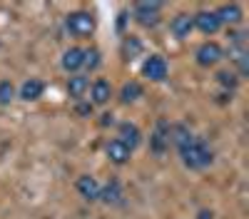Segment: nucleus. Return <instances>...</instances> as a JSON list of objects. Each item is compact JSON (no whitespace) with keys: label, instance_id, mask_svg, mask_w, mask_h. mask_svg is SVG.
Masks as SVG:
<instances>
[{"label":"nucleus","instance_id":"obj_19","mask_svg":"<svg viewBox=\"0 0 249 219\" xmlns=\"http://www.w3.org/2000/svg\"><path fill=\"white\" fill-rule=\"evenodd\" d=\"M100 63H102V55L97 48H82V67L92 72L100 67Z\"/></svg>","mask_w":249,"mask_h":219},{"label":"nucleus","instance_id":"obj_23","mask_svg":"<svg viewBox=\"0 0 249 219\" xmlns=\"http://www.w3.org/2000/svg\"><path fill=\"white\" fill-rule=\"evenodd\" d=\"M75 110H77V115H80V117H90V115H92V110H95V105H92V102H82V100H80Z\"/></svg>","mask_w":249,"mask_h":219},{"label":"nucleus","instance_id":"obj_1","mask_svg":"<svg viewBox=\"0 0 249 219\" xmlns=\"http://www.w3.org/2000/svg\"><path fill=\"white\" fill-rule=\"evenodd\" d=\"M177 152H179L182 165H184L187 169H204V167H210L212 159H214L212 147L207 145L202 137H197V135L187 137L184 142L177 147Z\"/></svg>","mask_w":249,"mask_h":219},{"label":"nucleus","instance_id":"obj_2","mask_svg":"<svg viewBox=\"0 0 249 219\" xmlns=\"http://www.w3.org/2000/svg\"><path fill=\"white\" fill-rule=\"evenodd\" d=\"M65 28L72 37H90L97 28V20L88 10H75V13H70L65 17Z\"/></svg>","mask_w":249,"mask_h":219},{"label":"nucleus","instance_id":"obj_16","mask_svg":"<svg viewBox=\"0 0 249 219\" xmlns=\"http://www.w3.org/2000/svg\"><path fill=\"white\" fill-rule=\"evenodd\" d=\"M88 90H90V80L85 77V75H72L70 80H68V95L75 100V102H80L82 97L88 95Z\"/></svg>","mask_w":249,"mask_h":219},{"label":"nucleus","instance_id":"obj_20","mask_svg":"<svg viewBox=\"0 0 249 219\" xmlns=\"http://www.w3.org/2000/svg\"><path fill=\"white\" fill-rule=\"evenodd\" d=\"M140 52H142L140 37H135V35H127V37H124V43H122V57H124V60H135Z\"/></svg>","mask_w":249,"mask_h":219},{"label":"nucleus","instance_id":"obj_24","mask_svg":"<svg viewBox=\"0 0 249 219\" xmlns=\"http://www.w3.org/2000/svg\"><path fill=\"white\" fill-rule=\"evenodd\" d=\"M197 219H214V212H210V209H202V212L197 214Z\"/></svg>","mask_w":249,"mask_h":219},{"label":"nucleus","instance_id":"obj_6","mask_svg":"<svg viewBox=\"0 0 249 219\" xmlns=\"http://www.w3.org/2000/svg\"><path fill=\"white\" fill-rule=\"evenodd\" d=\"M167 72H170V67H167V60H164L162 55H150L142 63V75L147 80H152V83H162V80H167Z\"/></svg>","mask_w":249,"mask_h":219},{"label":"nucleus","instance_id":"obj_8","mask_svg":"<svg viewBox=\"0 0 249 219\" xmlns=\"http://www.w3.org/2000/svg\"><path fill=\"white\" fill-rule=\"evenodd\" d=\"M117 139L132 152V150H137V147L142 145V132H140V127H137L135 122H120V127H117Z\"/></svg>","mask_w":249,"mask_h":219},{"label":"nucleus","instance_id":"obj_14","mask_svg":"<svg viewBox=\"0 0 249 219\" xmlns=\"http://www.w3.org/2000/svg\"><path fill=\"white\" fill-rule=\"evenodd\" d=\"M60 65H62V70H65V72L77 75L82 70V48H68L65 52H62Z\"/></svg>","mask_w":249,"mask_h":219},{"label":"nucleus","instance_id":"obj_5","mask_svg":"<svg viewBox=\"0 0 249 219\" xmlns=\"http://www.w3.org/2000/svg\"><path fill=\"white\" fill-rule=\"evenodd\" d=\"M170 122L167 119H157V125H155V130H152V135H150V150L155 152V154H164L172 145H170Z\"/></svg>","mask_w":249,"mask_h":219},{"label":"nucleus","instance_id":"obj_13","mask_svg":"<svg viewBox=\"0 0 249 219\" xmlns=\"http://www.w3.org/2000/svg\"><path fill=\"white\" fill-rule=\"evenodd\" d=\"M88 92H90V97H92V100H90L92 105H107L110 97H112V85L107 83V80L100 77V80H95V83L90 85Z\"/></svg>","mask_w":249,"mask_h":219},{"label":"nucleus","instance_id":"obj_11","mask_svg":"<svg viewBox=\"0 0 249 219\" xmlns=\"http://www.w3.org/2000/svg\"><path fill=\"white\" fill-rule=\"evenodd\" d=\"M43 92H45V83H43V80L30 77V80H25V83L20 85L18 97H20V100H25V102H35V100L43 97Z\"/></svg>","mask_w":249,"mask_h":219},{"label":"nucleus","instance_id":"obj_4","mask_svg":"<svg viewBox=\"0 0 249 219\" xmlns=\"http://www.w3.org/2000/svg\"><path fill=\"white\" fill-rule=\"evenodd\" d=\"M160 13H162V3H135V20L142 25V28H155L160 23Z\"/></svg>","mask_w":249,"mask_h":219},{"label":"nucleus","instance_id":"obj_9","mask_svg":"<svg viewBox=\"0 0 249 219\" xmlns=\"http://www.w3.org/2000/svg\"><path fill=\"white\" fill-rule=\"evenodd\" d=\"M75 187H77V194L82 197V199H88V202H97L100 199V182L95 177H90V174H82V177H77V182H75Z\"/></svg>","mask_w":249,"mask_h":219},{"label":"nucleus","instance_id":"obj_18","mask_svg":"<svg viewBox=\"0 0 249 219\" xmlns=\"http://www.w3.org/2000/svg\"><path fill=\"white\" fill-rule=\"evenodd\" d=\"M142 85L137 83V80H130V83H124L122 90H120V102L124 105H130V102H137V100L142 97Z\"/></svg>","mask_w":249,"mask_h":219},{"label":"nucleus","instance_id":"obj_17","mask_svg":"<svg viewBox=\"0 0 249 219\" xmlns=\"http://www.w3.org/2000/svg\"><path fill=\"white\" fill-rule=\"evenodd\" d=\"M122 185L117 182V179H110V182L105 187H100V199L105 204H122Z\"/></svg>","mask_w":249,"mask_h":219},{"label":"nucleus","instance_id":"obj_10","mask_svg":"<svg viewBox=\"0 0 249 219\" xmlns=\"http://www.w3.org/2000/svg\"><path fill=\"white\" fill-rule=\"evenodd\" d=\"M105 154H107V159L112 165H117V167H122V165H127L130 162V157H132V152L124 147L120 139L115 137V139H110L107 142V147H105Z\"/></svg>","mask_w":249,"mask_h":219},{"label":"nucleus","instance_id":"obj_7","mask_svg":"<svg viewBox=\"0 0 249 219\" xmlns=\"http://www.w3.org/2000/svg\"><path fill=\"white\" fill-rule=\"evenodd\" d=\"M192 23L204 35H214V33L222 30V23H219V17H217L214 10H199V13H195L192 15Z\"/></svg>","mask_w":249,"mask_h":219},{"label":"nucleus","instance_id":"obj_3","mask_svg":"<svg viewBox=\"0 0 249 219\" xmlns=\"http://www.w3.org/2000/svg\"><path fill=\"white\" fill-rule=\"evenodd\" d=\"M195 57H197L199 67H214V65H219L224 60V48L219 43H214V40H207V43H202L197 48Z\"/></svg>","mask_w":249,"mask_h":219},{"label":"nucleus","instance_id":"obj_21","mask_svg":"<svg viewBox=\"0 0 249 219\" xmlns=\"http://www.w3.org/2000/svg\"><path fill=\"white\" fill-rule=\"evenodd\" d=\"M217 83H219L222 87L234 90V87L239 85V75H237L234 70H222V72H217Z\"/></svg>","mask_w":249,"mask_h":219},{"label":"nucleus","instance_id":"obj_15","mask_svg":"<svg viewBox=\"0 0 249 219\" xmlns=\"http://www.w3.org/2000/svg\"><path fill=\"white\" fill-rule=\"evenodd\" d=\"M214 13H217V17H219L222 25H239V23H242V8H239L237 3H224V5H219Z\"/></svg>","mask_w":249,"mask_h":219},{"label":"nucleus","instance_id":"obj_12","mask_svg":"<svg viewBox=\"0 0 249 219\" xmlns=\"http://www.w3.org/2000/svg\"><path fill=\"white\" fill-rule=\"evenodd\" d=\"M170 30L177 40H184V37H190L192 30H195V23H192V15L190 13H179L172 17V23H170Z\"/></svg>","mask_w":249,"mask_h":219},{"label":"nucleus","instance_id":"obj_22","mask_svg":"<svg viewBox=\"0 0 249 219\" xmlns=\"http://www.w3.org/2000/svg\"><path fill=\"white\" fill-rule=\"evenodd\" d=\"M13 100H15V87L10 80H3L0 83V105H10Z\"/></svg>","mask_w":249,"mask_h":219}]
</instances>
